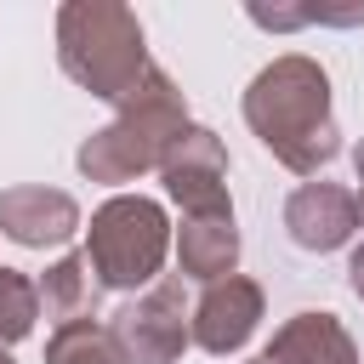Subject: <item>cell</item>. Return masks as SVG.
<instances>
[{"instance_id":"cell-14","label":"cell","mask_w":364,"mask_h":364,"mask_svg":"<svg viewBox=\"0 0 364 364\" xmlns=\"http://www.w3.org/2000/svg\"><path fill=\"white\" fill-rule=\"evenodd\" d=\"M34 318H40V290H34V279L17 273V267H0V347L23 341V336L34 330Z\"/></svg>"},{"instance_id":"cell-12","label":"cell","mask_w":364,"mask_h":364,"mask_svg":"<svg viewBox=\"0 0 364 364\" xmlns=\"http://www.w3.org/2000/svg\"><path fill=\"white\" fill-rule=\"evenodd\" d=\"M34 290H40L46 318H57V324H85V318H97V296H102V284H97L85 250L57 256V262L34 279Z\"/></svg>"},{"instance_id":"cell-1","label":"cell","mask_w":364,"mask_h":364,"mask_svg":"<svg viewBox=\"0 0 364 364\" xmlns=\"http://www.w3.org/2000/svg\"><path fill=\"white\" fill-rule=\"evenodd\" d=\"M239 108H245L250 136L296 176H318L341 154V125H336V108H330V74L301 51L273 57L245 85Z\"/></svg>"},{"instance_id":"cell-15","label":"cell","mask_w":364,"mask_h":364,"mask_svg":"<svg viewBox=\"0 0 364 364\" xmlns=\"http://www.w3.org/2000/svg\"><path fill=\"white\" fill-rule=\"evenodd\" d=\"M347 284H353V296L364 301V245H353V256H347Z\"/></svg>"},{"instance_id":"cell-3","label":"cell","mask_w":364,"mask_h":364,"mask_svg":"<svg viewBox=\"0 0 364 364\" xmlns=\"http://www.w3.org/2000/svg\"><path fill=\"white\" fill-rule=\"evenodd\" d=\"M57 63L80 91H91L102 102H119L154 68L142 23L119 0H68V6H57Z\"/></svg>"},{"instance_id":"cell-17","label":"cell","mask_w":364,"mask_h":364,"mask_svg":"<svg viewBox=\"0 0 364 364\" xmlns=\"http://www.w3.org/2000/svg\"><path fill=\"white\" fill-rule=\"evenodd\" d=\"M0 364H17V358H11V353H6V347H0Z\"/></svg>"},{"instance_id":"cell-5","label":"cell","mask_w":364,"mask_h":364,"mask_svg":"<svg viewBox=\"0 0 364 364\" xmlns=\"http://www.w3.org/2000/svg\"><path fill=\"white\" fill-rule=\"evenodd\" d=\"M188 290H182V273H159L136 301H125L114 318H108V336L119 347L125 364H176L193 336H188Z\"/></svg>"},{"instance_id":"cell-8","label":"cell","mask_w":364,"mask_h":364,"mask_svg":"<svg viewBox=\"0 0 364 364\" xmlns=\"http://www.w3.org/2000/svg\"><path fill=\"white\" fill-rule=\"evenodd\" d=\"M284 233H290L296 250H313V256L353 245V233H358V199H353V188L324 182V176L301 182L284 199Z\"/></svg>"},{"instance_id":"cell-6","label":"cell","mask_w":364,"mask_h":364,"mask_svg":"<svg viewBox=\"0 0 364 364\" xmlns=\"http://www.w3.org/2000/svg\"><path fill=\"white\" fill-rule=\"evenodd\" d=\"M159 182L165 193L182 205V216L193 210H233L228 199V148L210 125H182L171 136V148L159 154Z\"/></svg>"},{"instance_id":"cell-2","label":"cell","mask_w":364,"mask_h":364,"mask_svg":"<svg viewBox=\"0 0 364 364\" xmlns=\"http://www.w3.org/2000/svg\"><path fill=\"white\" fill-rule=\"evenodd\" d=\"M182 125H188V102H182V91H176V80L154 63V68L114 102V119L97 125V131L80 142L74 165H80L85 182H108V188L136 182V176L159 171V154L171 148V136H176Z\"/></svg>"},{"instance_id":"cell-7","label":"cell","mask_w":364,"mask_h":364,"mask_svg":"<svg viewBox=\"0 0 364 364\" xmlns=\"http://www.w3.org/2000/svg\"><path fill=\"white\" fill-rule=\"evenodd\" d=\"M262 313H267L262 284H256L250 273H228V279L205 284L199 301L188 307V336H193V347H205L210 358H228V353H239V347L256 336Z\"/></svg>"},{"instance_id":"cell-11","label":"cell","mask_w":364,"mask_h":364,"mask_svg":"<svg viewBox=\"0 0 364 364\" xmlns=\"http://www.w3.org/2000/svg\"><path fill=\"white\" fill-rule=\"evenodd\" d=\"M262 358L267 364H358V347H353V336H347V324L336 313L307 307V313H290L273 330Z\"/></svg>"},{"instance_id":"cell-13","label":"cell","mask_w":364,"mask_h":364,"mask_svg":"<svg viewBox=\"0 0 364 364\" xmlns=\"http://www.w3.org/2000/svg\"><path fill=\"white\" fill-rule=\"evenodd\" d=\"M46 364H125L108 324L85 318V324H57L46 336Z\"/></svg>"},{"instance_id":"cell-4","label":"cell","mask_w":364,"mask_h":364,"mask_svg":"<svg viewBox=\"0 0 364 364\" xmlns=\"http://www.w3.org/2000/svg\"><path fill=\"white\" fill-rule=\"evenodd\" d=\"M171 256V216L148 193H114L91 210L85 228V262L102 290H136L165 273Z\"/></svg>"},{"instance_id":"cell-19","label":"cell","mask_w":364,"mask_h":364,"mask_svg":"<svg viewBox=\"0 0 364 364\" xmlns=\"http://www.w3.org/2000/svg\"><path fill=\"white\" fill-rule=\"evenodd\" d=\"M0 267H6V262H0Z\"/></svg>"},{"instance_id":"cell-9","label":"cell","mask_w":364,"mask_h":364,"mask_svg":"<svg viewBox=\"0 0 364 364\" xmlns=\"http://www.w3.org/2000/svg\"><path fill=\"white\" fill-rule=\"evenodd\" d=\"M0 233L23 250H46V245H68L80 233V205L74 193L63 188H40V182H23V188H6L0 193Z\"/></svg>"},{"instance_id":"cell-10","label":"cell","mask_w":364,"mask_h":364,"mask_svg":"<svg viewBox=\"0 0 364 364\" xmlns=\"http://www.w3.org/2000/svg\"><path fill=\"white\" fill-rule=\"evenodd\" d=\"M171 245H176L182 279L216 284V279H228L239 267V222H233V210H193V216H182Z\"/></svg>"},{"instance_id":"cell-16","label":"cell","mask_w":364,"mask_h":364,"mask_svg":"<svg viewBox=\"0 0 364 364\" xmlns=\"http://www.w3.org/2000/svg\"><path fill=\"white\" fill-rule=\"evenodd\" d=\"M353 171H358V193H353V199H358V216H364V136H358V148H353Z\"/></svg>"},{"instance_id":"cell-18","label":"cell","mask_w":364,"mask_h":364,"mask_svg":"<svg viewBox=\"0 0 364 364\" xmlns=\"http://www.w3.org/2000/svg\"><path fill=\"white\" fill-rule=\"evenodd\" d=\"M245 364H267V358H245Z\"/></svg>"}]
</instances>
